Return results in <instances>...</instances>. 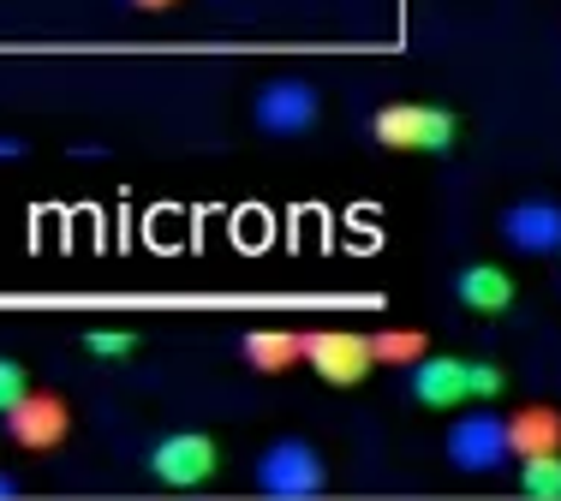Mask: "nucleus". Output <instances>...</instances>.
I'll return each instance as SVG.
<instances>
[{
  "label": "nucleus",
  "mask_w": 561,
  "mask_h": 501,
  "mask_svg": "<svg viewBox=\"0 0 561 501\" xmlns=\"http://www.w3.org/2000/svg\"><path fill=\"white\" fill-rule=\"evenodd\" d=\"M496 228H502V245L514 257H556L561 250V203L556 197H514Z\"/></svg>",
  "instance_id": "obj_8"
},
{
  "label": "nucleus",
  "mask_w": 561,
  "mask_h": 501,
  "mask_svg": "<svg viewBox=\"0 0 561 501\" xmlns=\"http://www.w3.org/2000/svg\"><path fill=\"white\" fill-rule=\"evenodd\" d=\"M507 394V371L496 359H466V400H496Z\"/></svg>",
  "instance_id": "obj_16"
},
{
  "label": "nucleus",
  "mask_w": 561,
  "mask_h": 501,
  "mask_svg": "<svg viewBox=\"0 0 561 501\" xmlns=\"http://www.w3.org/2000/svg\"><path fill=\"white\" fill-rule=\"evenodd\" d=\"M299 359L323 382H335V388H353V382L377 371L365 335H353V328H299Z\"/></svg>",
  "instance_id": "obj_6"
},
{
  "label": "nucleus",
  "mask_w": 561,
  "mask_h": 501,
  "mask_svg": "<svg viewBox=\"0 0 561 501\" xmlns=\"http://www.w3.org/2000/svg\"><path fill=\"white\" fill-rule=\"evenodd\" d=\"M365 347H370V364L407 371L412 359H424V352H431V335H424V328H377V335H365Z\"/></svg>",
  "instance_id": "obj_13"
},
{
  "label": "nucleus",
  "mask_w": 561,
  "mask_h": 501,
  "mask_svg": "<svg viewBox=\"0 0 561 501\" xmlns=\"http://www.w3.org/2000/svg\"><path fill=\"white\" fill-rule=\"evenodd\" d=\"M251 126L263 131V138H311L317 126H323V90L311 84V78H270V84H257V96H251Z\"/></svg>",
  "instance_id": "obj_3"
},
{
  "label": "nucleus",
  "mask_w": 561,
  "mask_h": 501,
  "mask_svg": "<svg viewBox=\"0 0 561 501\" xmlns=\"http://www.w3.org/2000/svg\"><path fill=\"white\" fill-rule=\"evenodd\" d=\"M24 150H31L24 138H12V131H0V162H12V155H24Z\"/></svg>",
  "instance_id": "obj_18"
},
{
  "label": "nucleus",
  "mask_w": 561,
  "mask_h": 501,
  "mask_svg": "<svg viewBox=\"0 0 561 501\" xmlns=\"http://www.w3.org/2000/svg\"><path fill=\"white\" fill-rule=\"evenodd\" d=\"M556 257H561V250H556Z\"/></svg>",
  "instance_id": "obj_21"
},
{
  "label": "nucleus",
  "mask_w": 561,
  "mask_h": 501,
  "mask_svg": "<svg viewBox=\"0 0 561 501\" xmlns=\"http://www.w3.org/2000/svg\"><path fill=\"white\" fill-rule=\"evenodd\" d=\"M257 490L270 501H317L329 496V459L305 436H275L257 454Z\"/></svg>",
  "instance_id": "obj_2"
},
{
  "label": "nucleus",
  "mask_w": 561,
  "mask_h": 501,
  "mask_svg": "<svg viewBox=\"0 0 561 501\" xmlns=\"http://www.w3.org/2000/svg\"><path fill=\"white\" fill-rule=\"evenodd\" d=\"M0 424H7V442H19L24 454H48V447H60L72 436V412H66L60 394H43V388H24L19 400L0 412Z\"/></svg>",
  "instance_id": "obj_7"
},
{
  "label": "nucleus",
  "mask_w": 561,
  "mask_h": 501,
  "mask_svg": "<svg viewBox=\"0 0 561 501\" xmlns=\"http://www.w3.org/2000/svg\"><path fill=\"white\" fill-rule=\"evenodd\" d=\"M24 388H31V376H24V364H19V359H7V352H0V412H7V406L19 400Z\"/></svg>",
  "instance_id": "obj_17"
},
{
  "label": "nucleus",
  "mask_w": 561,
  "mask_h": 501,
  "mask_svg": "<svg viewBox=\"0 0 561 501\" xmlns=\"http://www.w3.org/2000/svg\"><path fill=\"white\" fill-rule=\"evenodd\" d=\"M126 7H138V12H173L180 0H126Z\"/></svg>",
  "instance_id": "obj_19"
},
{
  "label": "nucleus",
  "mask_w": 561,
  "mask_h": 501,
  "mask_svg": "<svg viewBox=\"0 0 561 501\" xmlns=\"http://www.w3.org/2000/svg\"><path fill=\"white\" fill-rule=\"evenodd\" d=\"M370 138L382 150H412V155H448L460 143V114L443 102H382L370 114Z\"/></svg>",
  "instance_id": "obj_1"
},
{
  "label": "nucleus",
  "mask_w": 561,
  "mask_h": 501,
  "mask_svg": "<svg viewBox=\"0 0 561 501\" xmlns=\"http://www.w3.org/2000/svg\"><path fill=\"white\" fill-rule=\"evenodd\" d=\"M519 496L526 501H561V447L556 454H526L519 459Z\"/></svg>",
  "instance_id": "obj_14"
},
{
  "label": "nucleus",
  "mask_w": 561,
  "mask_h": 501,
  "mask_svg": "<svg viewBox=\"0 0 561 501\" xmlns=\"http://www.w3.org/2000/svg\"><path fill=\"white\" fill-rule=\"evenodd\" d=\"M90 359H131L138 352V328H84Z\"/></svg>",
  "instance_id": "obj_15"
},
{
  "label": "nucleus",
  "mask_w": 561,
  "mask_h": 501,
  "mask_svg": "<svg viewBox=\"0 0 561 501\" xmlns=\"http://www.w3.org/2000/svg\"><path fill=\"white\" fill-rule=\"evenodd\" d=\"M144 466H150V478L168 483V490H197V483H209L221 471V447L209 430H168V436L150 442Z\"/></svg>",
  "instance_id": "obj_4"
},
{
  "label": "nucleus",
  "mask_w": 561,
  "mask_h": 501,
  "mask_svg": "<svg viewBox=\"0 0 561 501\" xmlns=\"http://www.w3.org/2000/svg\"><path fill=\"white\" fill-rule=\"evenodd\" d=\"M407 394L424 406V412L466 406V359H448V352H424V359H412L407 364Z\"/></svg>",
  "instance_id": "obj_9"
},
{
  "label": "nucleus",
  "mask_w": 561,
  "mask_h": 501,
  "mask_svg": "<svg viewBox=\"0 0 561 501\" xmlns=\"http://www.w3.org/2000/svg\"><path fill=\"white\" fill-rule=\"evenodd\" d=\"M502 436H507V459L556 454L561 447V412L556 406H514V412L502 418Z\"/></svg>",
  "instance_id": "obj_11"
},
{
  "label": "nucleus",
  "mask_w": 561,
  "mask_h": 501,
  "mask_svg": "<svg viewBox=\"0 0 561 501\" xmlns=\"http://www.w3.org/2000/svg\"><path fill=\"white\" fill-rule=\"evenodd\" d=\"M19 496V478H12V471H0V501H12Z\"/></svg>",
  "instance_id": "obj_20"
},
{
  "label": "nucleus",
  "mask_w": 561,
  "mask_h": 501,
  "mask_svg": "<svg viewBox=\"0 0 561 501\" xmlns=\"http://www.w3.org/2000/svg\"><path fill=\"white\" fill-rule=\"evenodd\" d=\"M448 466L466 471V478H496L507 466V436H502V412L490 406H472L448 424V442H443Z\"/></svg>",
  "instance_id": "obj_5"
},
{
  "label": "nucleus",
  "mask_w": 561,
  "mask_h": 501,
  "mask_svg": "<svg viewBox=\"0 0 561 501\" xmlns=\"http://www.w3.org/2000/svg\"><path fill=\"white\" fill-rule=\"evenodd\" d=\"M239 359H245L257 376L293 371V364H299V328H245V340H239Z\"/></svg>",
  "instance_id": "obj_12"
},
{
  "label": "nucleus",
  "mask_w": 561,
  "mask_h": 501,
  "mask_svg": "<svg viewBox=\"0 0 561 501\" xmlns=\"http://www.w3.org/2000/svg\"><path fill=\"white\" fill-rule=\"evenodd\" d=\"M448 293L472 316H507L514 311V275L502 263H466V269H454Z\"/></svg>",
  "instance_id": "obj_10"
}]
</instances>
